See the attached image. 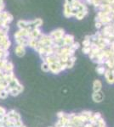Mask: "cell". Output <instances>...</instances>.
Masks as SVG:
<instances>
[{
	"instance_id": "26",
	"label": "cell",
	"mask_w": 114,
	"mask_h": 127,
	"mask_svg": "<svg viewBox=\"0 0 114 127\" xmlns=\"http://www.w3.org/2000/svg\"><path fill=\"white\" fill-rule=\"evenodd\" d=\"M90 45H91L90 40L84 39V41H83V46H84V48H87V47H90Z\"/></svg>"
},
{
	"instance_id": "20",
	"label": "cell",
	"mask_w": 114,
	"mask_h": 127,
	"mask_svg": "<svg viewBox=\"0 0 114 127\" xmlns=\"http://www.w3.org/2000/svg\"><path fill=\"white\" fill-rule=\"evenodd\" d=\"M41 69L43 72H49V64L46 62H43L41 64Z\"/></svg>"
},
{
	"instance_id": "17",
	"label": "cell",
	"mask_w": 114,
	"mask_h": 127,
	"mask_svg": "<svg viewBox=\"0 0 114 127\" xmlns=\"http://www.w3.org/2000/svg\"><path fill=\"white\" fill-rule=\"evenodd\" d=\"M80 114L82 116H84V118L86 119L87 120H89V119H90L91 116L93 115V112L90 111V110H84V111H82L80 113Z\"/></svg>"
},
{
	"instance_id": "41",
	"label": "cell",
	"mask_w": 114,
	"mask_h": 127,
	"mask_svg": "<svg viewBox=\"0 0 114 127\" xmlns=\"http://www.w3.org/2000/svg\"><path fill=\"white\" fill-rule=\"evenodd\" d=\"M113 70H114V69H113Z\"/></svg>"
},
{
	"instance_id": "35",
	"label": "cell",
	"mask_w": 114,
	"mask_h": 127,
	"mask_svg": "<svg viewBox=\"0 0 114 127\" xmlns=\"http://www.w3.org/2000/svg\"><path fill=\"white\" fill-rule=\"evenodd\" d=\"M74 0H65V3H67V4L72 6V4L73 3Z\"/></svg>"
},
{
	"instance_id": "15",
	"label": "cell",
	"mask_w": 114,
	"mask_h": 127,
	"mask_svg": "<svg viewBox=\"0 0 114 127\" xmlns=\"http://www.w3.org/2000/svg\"><path fill=\"white\" fill-rule=\"evenodd\" d=\"M28 47L33 48L34 50H37V48H38V39H30L29 40Z\"/></svg>"
},
{
	"instance_id": "4",
	"label": "cell",
	"mask_w": 114,
	"mask_h": 127,
	"mask_svg": "<svg viewBox=\"0 0 114 127\" xmlns=\"http://www.w3.org/2000/svg\"><path fill=\"white\" fill-rule=\"evenodd\" d=\"M29 33H30V31H28L26 29H19L14 34V39H15V38H19V37L28 38Z\"/></svg>"
},
{
	"instance_id": "12",
	"label": "cell",
	"mask_w": 114,
	"mask_h": 127,
	"mask_svg": "<svg viewBox=\"0 0 114 127\" xmlns=\"http://www.w3.org/2000/svg\"><path fill=\"white\" fill-rule=\"evenodd\" d=\"M64 15L67 18L72 17V7L67 3L64 4Z\"/></svg>"
},
{
	"instance_id": "31",
	"label": "cell",
	"mask_w": 114,
	"mask_h": 127,
	"mask_svg": "<svg viewBox=\"0 0 114 127\" xmlns=\"http://www.w3.org/2000/svg\"><path fill=\"white\" fill-rule=\"evenodd\" d=\"M6 113H7V111H6V109H5L4 108L0 107V118H1L3 115H4V114H6Z\"/></svg>"
},
{
	"instance_id": "27",
	"label": "cell",
	"mask_w": 114,
	"mask_h": 127,
	"mask_svg": "<svg viewBox=\"0 0 114 127\" xmlns=\"http://www.w3.org/2000/svg\"><path fill=\"white\" fill-rule=\"evenodd\" d=\"M82 52L84 53V54H90L91 52V48L90 47H87V48H83Z\"/></svg>"
},
{
	"instance_id": "40",
	"label": "cell",
	"mask_w": 114,
	"mask_h": 127,
	"mask_svg": "<svg viewBox=\"0 0 114 127\" xmlns=\"http://www.w3.org/2000/svg\"><path fill=\"white\" fill-rule=\"evenodd\" d=\"M104 127H107V126H104Z\"/></svg>"
},
{
	"instance_id": "13",
	"label": "cell",
	"mask_w": 114,
	"mask_h": 127,
	"mask_svg": "<svg viewBox=\"0 0 114 127\" xmlns=\"http://www.w3.org/2000/svg\"><path fill=\"white\" fill-rule=\"evenodd\" d=\"M14 70V64L11 61H8V63L6 64L4 69H3V72L8 73V72H12Z\"/></svg>"
},
{
	"instance_id": "36",
	"label": "cell",
	"mask_w": 114,
	"mask_h": 127,
	"mask_svg": "<svg viewBox=\"0 0 114 127\" xmlns=\"http://www.w3.org/2000/svg\"><path fill=\"white\" fill-rule=\"evenodd\" d=\"M84 127H95V126L92 124H90V123L86 122L85 124H84Z\"/></svg>"
},
{
	"instance_id": "37",
	"label": "cell",
	"mask_w": 114,
	"mask_h": 127,
	"mask_svg": "<svg viewBox=\"0 0 114 127\" xmlns=\"http://www.w3.org/2000/svg\"><path fill=\"white\" fill-rule=\"evenodd\" d=\"M20 127H26V126H25V125L23 124V125H22V126H20Z\"/></svg>"
},
{
	"instance_id": "2",
	"label": "cell",
	"mask_w": 114,
	"mask_h": 127,
	"mask_svg": "<svg viewBox=\"0 0 114 127\" xmlns=\"http://www.w3.org/2000/svg\"><path fill=\"white\" fill-rule=\"evenodd\" d=\"M104 75H105L107 82L108 83L109 85H113L114 84V70L113 69H107Z\"/></svg>"
},
{
	"instance_id": "14",
	"label": "cell",
	"mask_w": 114,
	"mask_h": 127,
	"mask_svg": "<svg viewBox=\"0 0 114 127\" xmlns=\"http://www.w3.org/2000/svg\"><path fill=\"white\" fill-rule=\"evenodd\" d=\"M14 77H15V75H14V74L13 71H12V72H8V73L4 72V74H3V79L5 80V81H8V82H9V81H11L12 79L14 78Z\"/></svg>"
},
{
	"instance_id": "7",
	"label": "cell",
	"mask_w": 114,
	"mask_h": 127,
	"mask_svg": "<svg viewBox=\"0 0 114 127\" xmlns=\"http://www.w3.org/2000/svg\"><path fill=\"white\" fill-rule=\"evenodd\" d=\"M14 53L18 57L21 58L26 54V48L23 46H20V45H17L15 47V48H14Z\"/></svg>"
},
{
	"instance_id": "38",
	"label": "cell",
	"mask_w": 114,
	"mask_h": 127,
	"mask_svg": "<svg viewBox=\"0 0 114 127\" xmlns=\"http://www.w3.org/2000/svg\"><path fill=\"white\" fill-rule=\"evenodd\" d=\"M0 127H3V126H2V124H1V122H0Z\"/></svg>"
},
{
	"instance_id": "9",
	"label": "cell",
	"mask_w": 114,
	"mask_h": 127,
	"mask_svg": "<svg viewBox=\"0 0 114 127\" xmlns=\"http://www.w3.org/2000/svg\"><path fill=\"white\" fill-rule=\"evenodd\" d=\"M15 42L17 45H20V46L23 47H28V43H29V39L26 37H19V38H15Z\"/></svg>"
},
{
	"instance_id": "34",
	"label": "cell",
	"mask_w": 114,
	"mask_h": 127,
	"mask_svg": "<svg viewBox=\"0 0 114 127\" xmlns=\"http://www.w3.org/2000/svg\"><path fill=\"white\" fill-rule=\"evenodd\" d=\"M16 89L18 90V92H19L20 93H21L22 92L24 91V87L21 85V84H20L19 86H17V87H16Z\"/></svg>"
},
{
	"instance_id": "19",
	"label": "cell",
	"mask_w": 114,
	"mask_h": 127,
	"mask_svg": "<svg viewBox=\"0 0 114 127\" xmlns=\"http://www.w3.org/2000/svg\"><path fill=\"white\" fill-rule=\"evenodd\" d=\"M87 14H88V10H87V11H80L77 14V15L75 16V17L78 20H82L85 17V15H87Z\"/></svg>"
},
{
	"instance_id": "11",
	"label": "cell",
	"mask_w": 114,
	"mask_h": 127,
	"mask_svg": "<svg viewBox=\"0 0 114 127\" xmlns=\"http://www.w3.org/2000/svg\"><path fill=\"white\" fill-rule=\"evenodd\" d=\"M77 60V57L74 55V56H72L70 57L69 59L67 61V63H66V65H67V69H72V67L74 66V64H75V62Z\"/></svg>"
},
{
	"instance_id": "8",
	"label": "cell",
	"mask_w": 114,
	"mask_h": 127,
	"mask_svg": "<svg viewBox=\"0 0 114 127\" xmlns=\"http://www.w3.org/2000/svg\"><path fill=\"white\" fill-rule=\"evenodd\" d=\"M20 84V83L19 80L16 78V77H14V78H13L9 82V86H8V87L6 88V91L8 92L9 89H14V88H16V87H17V86H19ZM8 93H9V92H8Z\"/></svg>"
},
{
	"instance_id": "21",
	"label": "cell",
	"mask_w": 114,
	"mask_h": 127,
	"mask_svg": "<svg viewBox=\"0 0 114 127\" xmlns=\"http://www.w3.org/2000/svg\"><path fill=\"white\" fill-rule=\"evenodd\" d=\"M9 95L12 96V97H17L20 94V93L18 92V90L16 88H14V89H9Z\"/></svg>"
},
{
	"instance_id": "16",
	"label": "cell",
	"mask_w": 114,
	"mask_h": 127,
	"mask_svg": "<svg viewBox=\"0 0 114 127\" xmlns=\"http://www.w3.org/2000/svg\"><path fill=\"white\" fill-rule=\"evenodd\" d=\"M106 69H107L105 68L104 65H98V66L95 68V71L98 73V75H104V74H105Z\"/></svg>"
},
{
	"instance_id": "39",
	"label": "cell",
	"mask_w": 114,
	"mask_h": 127,
	"mask_svg": "<svg viewBox=\"0 0 114 127\" xmlns=\"http://www.w3.org/2000/svg\"><path fill=\"white\" fill-rule=\"evenodd\" d=\"M48 127H55V126H48Z\"/></svg>"
},
{
	"instance_id": "32",
	"label": "cell",
	"mask_w": 114,
	"mask_h": 127,
	"mask_svg": "<svg viewBox=\"0 0 114 127\" xmlns=\"http://www.w3.org/2000/svg\"><path fill=\"white\" fill-rule=\"evenodd\" d=\"M57 118L58 119H61V118H63L64 116L66 115V113H64L63 111H60V112H58L57 113Z\"/></svg>"
},
{
	"instance_id": "10",
	"label": "cell",
	"mask_w": 114,
	"mask_h": 127,
	"mask_svg": "<svg viewBox=\"0 0 114 127\" xmlns=\"http://www.w3.org/2000/svg\"><path fill=\"white\" fill-rule=\"evenodd\" d=\"M102 88V82L100 80H95L93 82V91L94 92H100Z\"/></svg>"
},
{
	"instance_id": "1",
	"label": "cell",
	"mask_w": 114,
	"mask_h": 127,
	"mask_svg": "<svg viewBox=\"0 0 114 127\" xmlns=\"http://www.w3.org/2000/svg\"><path fill=\"white\" fill-rule=\"evenodd\" d=\"M65 31L61 28H58L56 30H54L49 33V36L53 38L54 40L55 39H61L63 38V36H65Z\"/></svg>"
},
{
	"instance_id": "22",
	"label": "cell",
	"mask_w": 114,
	"mask_h": 127,
	"mask_svg": "<svg viewBox=\"0 0 114 127\" xmlns=\"http://www.w3.org/2000/svg\"><path fill=\"white\" fill-rule=\"evenodd\" d=\"M105 64L107 66V69H114V64L109 59L105 61Z\"/></svg>"
},
{
	"instance_id": "24",
	"label": "cell",
	"mask_w": 114,
	"mask_h": 127,
	"mask_svg": "<svg viewBox=\"0 0 114 127\" xmlns=\"http://www.w3.org/2000/svg\"><path fill=\"white\" fill-rule=\"evenodd\" d=\"M9 96V93H8L7 91L5 90H3V91L0 93V99H5V98H7V97Z\"/></svg>"
},
{
	"instance_id": "28",
	"label": "cell",
	"mask_w": 114,
	"mask_h": 127,
	"mask_svg": "<svg viewBox=\"0 0 114 127\" xmlns=\"http://www.w3.org/2000/svg\"><path fill=\"white\" fill-rule=\"evenodd\" d=\"M93 117H94V119L95 120L97 121V120H99L101 117V113H99V112H96V113H93Z\"/></svg>"
},
{
	"instance_id": "18",
	"label": "cell",
	"mask_w": 114,
	"mask_h": 127,
	"mask_svg": "<svg viewBox=\"0 0 114 127\" xmlns=\"http://www.w3.org/2000/svg\"><path fill=\"white\" fill-rule=\"evenodd\" d=\"M104 126H107V123H106L104 119L101 117L99 120H97L96 125L95 126V127H104Z\"/></svg>"
},
{
	"instance_id": "23",
	"label": "cell",
	"mask_w": 114,
	"mask_h": 127,
	"mask_svg": "<svg viewBox=\"0 0 114 127\" xmlns=\"http://www.w3.org/2000/svg\"><path fill=\"white\" fill-rule=\"evenodd\" d=\"M15 113H16L15 110L11 109V110H9V112L6 113V114H7V116H8V117H9V120H13V118H14V114H15Z\"/></svg>"
},
{
	"instance_id": "6",
	"label": "cell",
	"mask_w": 114,
	"mask_h": 127,
	"mask_svg": "<svg viewBox=\"0 0 114 127\" xmlns=\"http://www.w3.org/2000/svg\"><path fill=\"white\" fill-rule=\"evenodd\" d=\"M63 42L65 47H70L74 42V36L70 34L65 35L63 36Z\"/></svg>"
},
{
	"instance_id": "25",
	"label": "cell",
	"mask_w": 114,
	"mask_h": 127,
	"mask_svg": "<svg viewBox=\"0 0 114 127\" xmlns=\"http://www.w3.org/2000/svg\"><path fill=\"white\" fill-rule=\"evenodd\" d=\"M79 47H80V43L79 42H74L73 43H72L71 46L69 47L70 48H72V49H73L74 51H76L77 49H78L79 48Z\"/></svg>"
},
{
	"instance_id": "29",
	"label": "cell",
	"mask_w": 114,
	"mask_h": 127,
	"mask_svg": "<svg viewBox=\"0 0 114 127\" xmlns=\"http://www.w3.org/2000/svg\"><path fill=\"white\" fill-rule=\"evenodd\" d=\"M4 7H5L4 1L3 0H0V12L4 10Z\"/></svg>"
},
{
	"instance_id": "33",
	"label": "cell",
	"mask_w": 114,
	"mask_h": 127,
	"mask_svg": "<svg viewBox=\"0 0 114 127\" xmlns=\"http://www.w3.org/2000/svg\"><path fill=\"white\" fill-rule=\"evenodd\" d=\"M102 26H103V25L101 24V22L100 21L95 22V28H96V29H101V28H102Z\"/></svg>"
},
{
	"instance_id": "30",
	"label": "cell",
	"mask_w": 114,
	"mask_h": 127,
	"mask_svg": "<svg viewBox=\"0 0 114 127\" xmlns=\"http://www.w3.org/2000/svg\"><path fill=\"white\" fill-rule=\"evenodd\" d=\"M22 125H23V122H22L21 120H15V121H14V126L15 127H20V126H21Z\"/></svg>"
},
{
	"instance_id": "3",
	"label": "cell",
	"mask_w": 114,
	"mask_h": 127,
	"mask_svg": "<svg viewBox=\"0 0 114 127\" xmlns=\"http://www.w3.org/2000/svg\"><path fill=\"white\" fill-rule=\"evenodd\" d=\"M92 100L95 103H100L104 100V93L101 91L100 92H94L92 93Z\"/></svg>"
},
{
	"instance_id": "5",
	"label": "cell",
	"mask_w": 114,
	"mask_h": 127,
	"mask_svg": "<svg viewBox=\"0 0 114 127\" xmlns=\"http://www.w3.org/2000/svg\"><path fill=\"white\" fill-rule=\"evenodd\" d=\"M41 34H42V32H41L40 28H35V29L30 31L28 39H38V37L41 36Z\"/></svg>"
}]
</instances>
